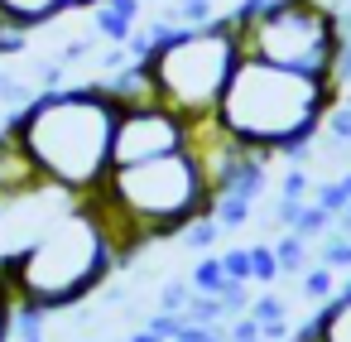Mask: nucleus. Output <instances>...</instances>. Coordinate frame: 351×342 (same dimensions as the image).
I'll return each mask as SVG.
<instances>
[{
	"label": "nucleus",
	"instance_id": "f257e3e1",
	"mask_svg": "<svg viewBox=\"0 0 351 342\" xmlns=\"http://www.w3.org/2000/svg\"><path fill=\"white\" fill-rule=\"evenodd\" d=\"M121 102L101 82L39 92L29 106L10 111V130L34 159L39 179L68 198H87L111 174V135Z\"/></svg>",
	"mask_w": 351,
	"mask_h": 342
},
{
	"label": "nucleus",
	"instance_id": "f03ea898",
	"mask_svg": "<svg viewBox=\"0 0 351 342\" xmlns=\"http://www.w3.org/2000/svg\"><path fill=\"white\" fill-rule=\"evenodd\" d=\"M116 270H121L116 241H111L101 212L87 198H73L29 241H20L15 251L0 255V275H5V284L15 289V299L39 304L49 313L77 308Z\"/></svg>",
	"mask_w": 351,
	"mask_h": 342
},
{
	"label": "nucleus",
	"instance_id": "7ed1b4c3",
	"mask_svg": "<svg viewBox=\"0 0 351 342\" xmlns=\"http://www.w3.org/2000/svg\"><path fill=\"white\" fill-rule=\"evenodd\" d=\"M87 203L101 212L121 265H130L145 251V241L178 236L193 217L212 212V179L197 150L188 145L145 164H116L106 183L87 193Z\"/></svg>",
	"mask_w": 351,
	"mask_h": 342
},
{
	"label": "nucleus",
	"instance_id": "20e7f679",
	"mask_svg": "<svg viewBox=\"0 0 351 342\" xmlns=\"http://www.w3.org/2000/svg\"><path fill=\"white\" fill-rule=\"evenodd\" d=\"M332 102L337 87L327 78H308L265 58H241L212 121L245 150L284 155L289 164H303Z\"/></svg>",
	"mask_w": 351,
	"mask_h": 342
},
{
	"label": "nucleus",
	"instance_id": "39448f33",
	"mask_svg": "<svg viewBox=\"0 0 351 342\" xmlns=\"http://www.w3.org/2000/svg\"><path fill=\"white\" fill-rule=\"evenodd\" d=\"M241 58H245L241 34H236V25L226 15L212 20V25H197V30H173L145 58L154 102L173 106L188 121H212Z\"/></svg>",
	"mask_w": 351,
	"mask_h": 342
},
{
	"label": "nucleus",
	"instance_id": "423d86ee",
	"mask_svg": "<svg viewBox=\"0 0 351 342\" xmlns=\"http://www.w3.org/2000/svg\"><path fill=\"white\" fill-rule=\"evenodd\" d=\"M236 34H241L245 58H265V63L332 82V63L341 49V20L327 0H274L245 25H236Z\"/></svg>",
	"mask_w": 351,
	"mask_h": 342
},
{
	"label": "nucleus",
	"instance_id": "0eeeda50",
	"mask_svg": "<svg viewBox=\"0 0 351 342\" xmlns=\"http://www.w3.org/2000/svg\"><path fill=\"white\" fill-rule=\"evenodd\" d=\"M193 130H197V121L178 116L173 106H164V102H154V97H149V102H130V106H121V116H116L111 169H116V164H145V159L188 150V145H193Z\"/></svg>",
	"mask_w": 351,
	"mask_h": 342
},
{
	"label": "nucleus",
	"instance_id": "6e6552de",
	"mask_svg": "<svg viewBox=\"0 0 351 342\" xmlns=\"http://www.w3.org/2000/svg\"><path fill=\"white\" fill-rule=\"evenodd\" d=\"M44 188H49V183L39 179L34 159H29L25 145L15 140L10 121H0V207H15V203H25V198H34V193H44Z\"/></svg>",
	"mask_w": 351,
	"mask_h": 342
},
{
	"label": "nucleus",
	"instance_id": "1a4fd4ad",
	"mask_svg": "<svg viewBox=\"0 0 351 342\" xmlns=\"http://www.w3.org/2000/svg\"><path fill=\"white\" fill-rule=\"evenodd\" d=\"M92 5H97V0H0V20H10V25L34 34V30L63 20L73 10H92Z\"/></svg>",
	"mask_w": 351,
	"mask_h": 342
},
{
	"label": "nucleus",
	"instance_id": "9d476101",
	"mask_svg": "<svg viewBox=\"0 0 351 342\" xmlns=\"http://www.w3.org/2000/svg\"><path fill=\"white\" fill-rule=\"evenodd\" d=\"M145 20V0H97L92 5V30L101 44H125Z\"/></svg>",
	"mask_w": 351,
	"mask_h": 342
},
{
	"label": "nucleus",
	"instance_id": "9b49d317",
	"mask_svg": "<svg viewBox=\"0 0 351 342\" xmlns=\"http://www.w3.org/2000/svg\"><path fill=\"white\" fill-rule=\"evenodd\" d=\"M317 342H351V275L337 284V294L313 313Z\"/></svg>",
	"mask_w": 351,
	"mask_h": 342
},
{
	"label": "nucleus",
	"instance_id": "f8f14e48",
	"mask_svg": "<svg viewBox=\"0 0 351 342\" xmlns=\"http://www.w3.org/2000/svg\"><path fill=\"white\" fill-rule=\"evenodd\" d=\"M178 241H183L188 251H197V255H212V246L221 241V222H217L212 212H202V217H193V222L178 231Z\"/></svg>",
	"mask_w": 351,
	"mask_h": 342
},
{
	"label": "nucleus",
	"instance_id": "ddd939ff",
	"mask_svg": "<svg viewBox=\"0 0 351 342\" xmlns=\"http://www.w3.org/2000/svg\"><path fill=\"white\" fill-rule=\"evenodd\" d=\"M269 246H274V255H279V275H303V270H308V236L284 231V236H274Z\"/></svg>",
	"mask_w": 351,
	"mask_h": 342
},
{
	"label": "nucleus",
	"instance_id": "4468645a",
	"mask_svg": "<svg viewBox=\"0 0 351 342\" xmlns=\"http://www.w3.org/2000/svg\"><path fill=\"white\" fill-rule=\"evenodd\" d=\"M188 284L197 289V294H221L231 280H226V270H221V255H197V265L188 270Z\"/></svg>",
	"mask_w": 351,
	"mask_h": 342
},
{
	"label": "nucleus",
	"instance_id": "2eb2a0df",
	"mask_svg": "<svg viewBox=\"0 0 351 342\" xmlns=\"http://www.w3.org/2000/svg\"><path fill=\"white\" fill-rule=\"evenodd\" d=\"M298 289H303V299H313V304L322 308V304H327V299L337 294V270L317 260V265H308V270H303V280H298Z\"/></svg>",
	"mask_w": 351,
	"mask_h": 342
},
{
	"label": "nucleus",
	"instance_id": "dca6fc26",
	"mask_svg": "<svg viewBox=\"0 0 351 342\" xmlns=\"http://www.w3.org/2000/svg\"><path fill=\"white\" fill-rule=\"evenodd\" d=\"M212 217L221 222V231H241L255 217V203H245V198H212Z\"/></svg>",
	"mask_w": 351,
	"mask_h": 342
},
{
	"label": "nucleus",
	"instance_id": "f3484780",
	"mask_svg": "<svg viewBox=\"0 0 351 342\" xmlns=\"http://www.w3.org/2000/svg\"><path fill=\"white\" fill-rule=\"evenodd\" d=\"M332 227H337V217H332L327 207H317L313 198L303 203V212H298V222H293V231H298V236H308V241H313V236H327Z\"/></svg>",
	"mask_w": 351,
	"mask_h": 342
},
{
	"label": "nucleus",
	"instance_id": "a211bd4d",
	"mask_svg": "<svg viewBox=\"0 0 351 342\" xmlns=\"http://www.w3.org/2000/svg\"><path fill=\"white\" fill-rule=\"evenodd\" d=\"M250 280H255V284H274V280H284V275H279V255H274L269 241H255V246H250Z\"/></svg>",
	"mask_w": 351,
	"mask_h": 342
},
{
	"label": "nucleus",
	"instance_id": "6ab92c4d",
	"mask_svg": "<svg viewBox=\"0 0 351 342\" xmlns=\"http://www.w3.org/2000/svg\"><path fill=\"white\" fill-rule=\"evenodd\" d=\"M317 260L322 265H332V270H351V236H341L337 227L322 236V246H317Z\"/></svg>",
	"mask_w": 351,
	"mask_h": 342
},
{
	"label": "nucleus",
	"instance_id": "aec40b11",
	"mask_svg": "<svg viewBox=\"0 0 351 342\" xmlns=\"http://www.w3.org/2000/svg\"><path fill=\"white\" fill-rule=\"evenodd\" d=\"M322 130H327V140H332V145H351V106H346L341 97L327 106V116H322Z\"/></svg>",
	"mask_w": 351,
	"mask_h": 342
},
{
	"label": "nucleus",
	"instance_id": "412c9836",
	"mask_svg": "<svg viewBox=\"0 0 351 342\" xmlns=\"http://www.w3.org/2000/svg\"><path fill=\"white\" fill-rule=\"evenodd\" d=\"M250 318H255L260 328H265V323H289V304H284L279 294H269V289H265V294H255V299H250Z\"/></svg>",
	"mask_w": 351,
	"mask_h": 342
},
{
	"label": "nucleus",
	"instance_id": "4be33fe9",
	"mask_svg": "<svg viewBox=\"0 0 351 342\" xmlns=\"http://www.w3.org/2000/svg\"><path fill=\"white\" fill-rule=\"evenodd\" d=\"M217 255H221L226 280H236V284H255V280H250V246H226V251H217Z\"/></svg>",
	"mask_w": 351,
	"mask_h": 342
},
{
	"label": "nucleus",
	"instance_id": "5701e85b",
	"mask_svg": "<svg viewBox=\"0 0 351 342\" xmlns=\"http://www.w3.org/2000/svg\"><path fill=\"white\" fill-rule=\"evenodd\" d=\"M145 328H149V332H159L164 342H178V337H183V328H188V318H183V313H164V308H159V313H149V318H145Z\"/></svg>",
	"mask_w": 351,
	"mask_h": 342
},
{
	"label": "nucleus",
	"instance_id": "b1692460",
	"mask_svg": "<svg viewBox=\"0 0 351 342\" xmlns=\"http://www.w3.org/2000/svg\"><path fill=\"white\" fill-rule=\"evenodd\" d=\"M188 299H193V284H188V280H169V284L159 289V308H164V313H183Z\"/></svg>",
	"mask_w": 351,
	"mask_h": 342
},
{
	"label": "nucleus",
	"instance_id": "393cba45",
	"mask_svg": "<svg viewBox=\"0 0 351 342\" xmlns=\"http://www.w3.org/2000/svg\"><path fill=\"white\" fill-rule=\"evenodd\" d=\"M303 203H308V198H289V193H279V198L269 203V212H274V222H279L284 231H293V222H298V212H303Z\"/></svg>",
	"mask_w": 351,
	"mask_h": 342
},
{
	"label": "nucleus",
	"instance_id": "a878e982",
	"mask_svg": "<svg viewBox=\"0 0 351 342\" xmlns=\"http://www.w3.org/2000/svg\"><path fill=\"white\" fill-rule=\"evenodd\" d=\"M279 193H289V198H308V193H313L308 169H303V164H289V174L279 179Z\"/></svg>",
	"mask_w": 351,
	"mask_h": 342
},
{
	"label": "nucleus",
	"instance_id": "bb28decb",
	"mask_svg": "<svg viewBox=\"0 0 351 342\" xmlns=\"http://www.w3.org/2000/svg\"><path fill=\"white\" fill-rule=\"evenodd\" d=\"M10 308H15V289L5 284V275H0V342L10 332Z\"/></svg>",
	"mask_w": 351,
	"mask_h": 342
},
{
	"label": "nucleus",
	"instance_id": "cd10ccee",
	"mask_svg": "<svg viewBox=\"0 0 351 342\" xmlns=\"http://www.w3.org/2000/svg\"><path fill=\"white\" fill-rule=\"evenodd\" d=\"M265 5H274V0H236V10H231L226 20H231V25H245V20H250V15H260Z\"/></svg>",
	"mask_w": 351,
	"mask_h": 342
},
{
	"label": "nucleus",
	"instance_id": "c85d7f7f",
	"mask_svg": "<svg viewBox=\"0 0 351 342\" xmlns=\"http://www.w3.org/2000/svg\"><path fill=\"white\" fill-rule=\"evenodd\" d=\"M125 342H164V337H159V332H149V328H135Z\"/></svg>",
	"mask_w": 351,
	"mask_h": 342
},
{
	"label": "nucleus",
	"instance_id": "c756f323",
	"mask_svg": "<svg viewBox=\"0 0 351 342\" xmlns=\"http://www.w3.org/2000/svg\"><path fill=\"white\" fill-rule=\"evenodd\" d=\"M337 231H341V236H351V203L337 212Z\"/></svg>",
	"mask_w": 351,
	"mask_h": 342
},
{
	"label": "nucleus",
	"instance_id": "7c9ffc66",
	"mask_svg": "<svg viewBox=\"0 0 351 342\" xmlns=\"http://www.w3.org/2000/svg\"><path fill=\"white\" fill-rule=\"evenodd\" d=\"M0 212H5V207H0Z\"/></svg>",
	"mask_w": 351,
	"mask_h": 342
},
{
	"label": "nucleus",
	"instance_id": "2f4dec72",
	"mask_svg": "<svg viewBox=\"0 0 351 342\" xmlns=\"http://www.w3.org/2000/svg\"><path fill=\"white\" fill-rule=\"evenodd\" d=\"M87 342H92V337H87Z\"/></svg>",
	"mask_w": 351,
	"mask_h": 342
}]
</instances>
